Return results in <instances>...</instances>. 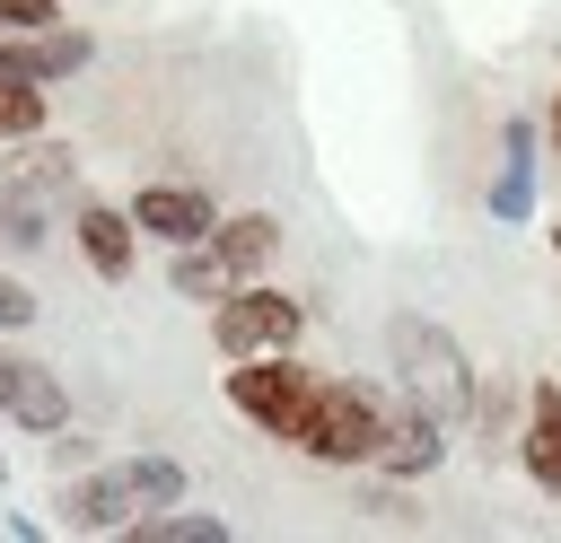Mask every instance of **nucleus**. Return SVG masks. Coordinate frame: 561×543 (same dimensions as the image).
<instances>
[{
    "label": "nucleus",
    "mask_w": 561,
    "mask_h": 543,
    "mask_svg": "<svg viewBox=\"0 0 561 543\" xmlns=\"http://www.w3.org/2000/svg\"><path fill=\"white\" fill-rule=\"evenodd\" d=\"M0 412H9L18 429H35V438L70 429V394H61V377H53L44 359H26V350H0Z\"/></svg>",
    "instance_id": "nucleus-7"
},
{
    "label": "nucleus",
    "mask_w": 561,
    "mask_h": 543,
    "mask_svg": "<svg viewBox=\"0 0 561 543\" xmlns=\"http://www.w3.org/2000/svg\"><path fill=\"white\" fill-rule=\"evenodd\" d=\"M386 403H377V385H351V377H316V394H307V412H298V455H316V464H377V438H386Z\"/></svg>",
    "instance_id": "nucleus-4"
},
{
    "label": "nucleus",
    "mask_w": 561,
    "mask_h": 543,
    "mask_svg": "<svg viewBox=\"0 0 561 543\" xmlns=\"http://www.w3.org/2000/svg\"><path fill=\"white\" fill-rule=\"evenodd\" d=\"M526 201H535V131L508 123V166H500V184H491V210H500V219H526Z\"/></svg>",
    "instance_id": "nucleus-13"
},
{
    "label": "nucleus",
    "mask_w": 561,
    "mask_h": 543,
    "mask_svg": "<svg viewBox=\"0 0 561 543\" xmlns=\"http://www.w3.org/2000/svg\"><path fill=\"white\" fill-rule=\"evenodd\" d=\"M79 254H88L96 280H123L131 254H140V219L114 210V201H79Z\"/></svg>",
    "instance_id": "nucleus-9"
},
{
    "label": "nucleus",
    "mask_w": 561,
    "mask_h": 543,
    "mask_svg": "<svg viewBox=\"0 0 561 543\" xmlns=\"http://www.w3.org/2000/svg\"><path fill=\"white\" fill-rule=\"evenodd\" d=\"M26 324H35V289L0 272V333H26Z\"/></svg>",
    "instance_id": "nucleus-18"
},
{
    "label": "nucleus",
    "mask_w": 561,
    "mask_h": 543,
    "mask_svg": "<svg viewBox=\"0 0 561 543\" xmlns=\"http://www.w3.org/2000/svg\"><path fill=\"white\" fill-rule=\"evenodd\" d=\"M44 131V79H0V140Z\"/></svg>",
    "instance_id": "nucleus-16"
},
{
    "label": "nucleus",
    "mask_w": 561,
    "mask_h": 543,
    "mask_svg": "<svg viewBox=\"0 0 561 543\" xmlns=\"http://www.w3.org/2000/svg\"><path fill=\"white\" fill-rule=\"evenodd\" d=\"M552 245H561V228H552Z\"/></svg>",
    "instance_id": "nucleus-22"
},
{
    "label": "nucleus",
    "mask_w": 561,
    "mask_h": 543,
    "mask_svg": "<svg viewBox=\"0 0 561 543\" xmlns=\"http://www.w3.org/2000/svg\"><path fill=\"white\" fill-rule=\"evenodd\" d=\"M517 464L535 473V490H552V499H561V385H535L526 429H517Z\"/></svg>",
    "instance_id": "nucleus-10"
},
{
    "label": "nucleus",
    "mask_w": 561,
    "mask_h": 543,
    "mask_svg": "<svg viewBox=\"0 0 561 543\" xmlns=\"http://www.w3.org/2000/svg\"><path fill=\"white\" fill-rule=\"evenodd\" d=\"M298 324H307V307L298 298H280V289H228L219 307H210V342L228 350V359H254V350H289L298 342Z\"/></svg>",
    "instance_id": "nucleus-6"
},
{
    "label": "nucleus",
    "mask_w": 561,
    "mask_h": 543,
    "mask_svg": "<svg viewBox=\"0 0 561 543\" xmlns=\"http://www.w3.org/2000/svg\"><path fill=\"white\" fill-rule=\"evenodd\" d=\"M9 184H26L35 201H61V193H79V158H70L61 140H35V131H26V166H18Z\"/></svg>",
    "instance_id": "nucleus-12"
},
{
    "label": "nucleus",
    "mask_w": 561,
    "mask_h": 543,
    "mask_svg": "<svg viewBox=\"0 0 561 543\" xmlns=\"http://www.w3.org/2000/svg\"><path fill=\"white\" fill-rule=\"evenodd\" d=\"M61 18V0H0V26H18V35H44Z\"/></svg>",
    "instance_id": "nucleus-17"
},
{
    "label": "nucleus",
    "mask_w": 561,
    "mask_h": 543,
    "mask_svg": "<svg viewBox=\"0 0 561 543\" xmlns=\"http://www.w3.org/2000/svg\"><path fill=\"white\" fill-rule=\"evenodd\" d=\"M386 359H394V385H403L412 412H430V420H447V429L473 420L482 385H473V368H465V350H456L447 324H430V315H394V324H386Z\"/></svg>",
    "instance_id": "nucleus-1"
},
{
    "label": "nucleus",
    "mask_w": 561,
    "mask_h": 543,
    "mask_svg": "<svg viewBox=\"0 0 561 543\" xmlns=\"http://www.w3.org/2000/svg\"><path fill=\"white\" fill-rule=\"evenodd\" d=\"M88 53H96V44H88L79 26H61V18H53V26L35 35V61H44V88H53V79H70V70H88Z\"/></svg>",
    "instance_id": "nucleus-15"
},
{
    "label": "nucleus",
    "mask_w": 561,
    "mask_h": 543,
    "mask_svg": "<svg viewBox=\"0 0 561 543\" xmlns=\"http://www.w3.org/2000/svg\"><path fill=\"white\" fill-rule=\"evenodd\" d=\"M131 219H140V236H167V245H193V236L219 228V210H210L202 184H140L131 193Z\"/></svg>",
    "instance_id": "nucleus-8"
},
{
    "label": "nucleus",
    "mask_w": 561,
    "mask_h": 543,
    "mask_svg": "<svg viewBox=\"0 0 561 543\" xmlns=\"http://www.w3.org/2000/svg\"><path fill=\"white\" fill-rule=\"evenodd\" d=\"M552 149H561V96H552Z\"/></svg>",
    "instance_id": "nucleus-20"
},
{
    "label": "nucleus",
    "mask_w": 561,
    "mask_h": 543,
    "mask_svg": "<svg viewBox=\"0 0 561 543\" xmlns=\"http://www.w3.org/2000/svg\"><path fill=\"white\" fill-rule=\"evenodd\" d=\"M175 499H184V464L175 455H123V464H105V473L61 490V525L70 534H123L140 508H175Z\"/></svg>",
    "instance_id": "nucleus-2"
},
{
    "label": "nucleus",
    "mask_w": 561,
    "mask_h": 543,
    "mask_svg": "<svg viewBox=\"0 0 561 543\" xmlns=\"http://www.w3.org/2000/svg\"><path fill=\"white\" fill-rule=\"evenodd\" d=\"M272 245H280V219H272V210L219 219L210 236L175 245V272H167V289H175V298H202V307H219L228 289H245V280L272 263Z\"/></svg>",
    "instance_id": "nucleus-3"
},
{
    "label": "nucleus",
    "mask_w": 561,
    "mask_h": 543,
    "mask_svg": "<svg viewBox=\"0 0 561 543\" xmlns=\"http://www.w3.org/2000/svg\"><path fill=\"white\" fill-rule=\"evenodd\" d=\"M123 534H140V543H228V525H219V517H193V508H175V517H131Z\"/></svg>",
    "instance_id": "nucleus-14"
},
{
    "label": "nucleus",
    "mask_w": 561,
    "mask_h": 543,
    "mask_svg": "<svg viewBox=\"0 0 561 543\" xmlns=\"http://www.w3.org/2000/svg\"><path fill=\"white\" fill-rule=\"evenodd\" d=\"M0 79H44V61H35V35H26V44H0Z\"/></svg>",
    "instance_id": "nucleus-19"
},
{
    "label": "nucleus",
    "mask_w": 561,
    "mask_h": 543,
    "mask_svg": "<svg viewBox=\"0 0 561 543\" xmlns=\"http://www.w3.org/2000/svg\"><path fill=\"white\" fill-rule=\"evenodd\" d=\"M438 455H447V420H430V412H403V420H386V438H377V473H394V482L430 473Z\"/></svg>",
    "instance_id": "nucleus-11"
},
{
    "label": "nucleus",
    "mask_w": 561,
    "mask_h": 543,
    "mask_svg": "<svg viewBox=\"0 0 561 543\" xmlns=\"http://www.w3.org/2000/svg\"><path fill=\"white\" fill-rule=\"evenodd\" d=\"M0 482H9V455H0Z\"/></svg>",
    "instance_id": "nucleus-21"
},
{
    "label": "nucleus",
    "mask_w": 561,
    "mask_h": 543,
    "mask_svg": "<svg viewBox=\"0 0 561 543\" xmlns=\"http://www.w3.org/2000/svg\"><path fill=\"white\" fill-rule=\"evenodd\" d=\"M307 394H316V377H307V368H289V350H254V359H237V368H228V403H237L263 438H298Z\"/></svg>",
    "instance_id": "nucleus-5"
}]
</instances>
